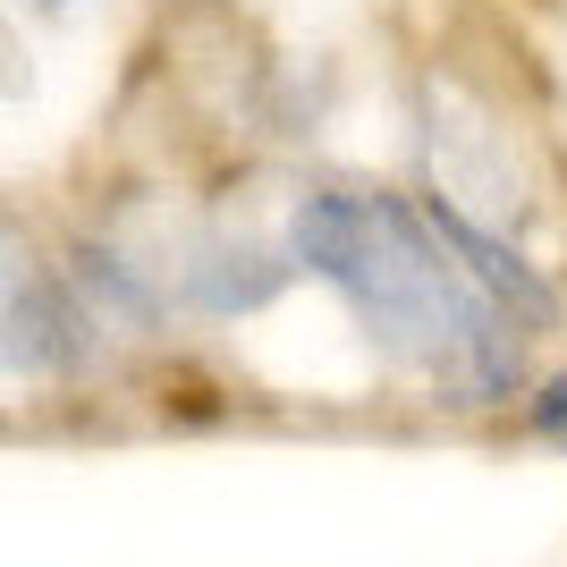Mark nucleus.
<instances>
[{
    "label": "nucleus",
    "instance_id": "nucleus-1",
    "mask_svg": "<svg viewBox=\"0 0 567 567\" xmlns=\"http://www.w3.org/2000/svg\"><path fill=\"white\" fill-rule=\"evenodd\" d=\"M288 255L355 313L373 355L432 381L450 406H499L525 381L517 322L474 288V271L457 262V246L424 204L322 187L288 213Z\"/></svg>",
    "mask_w": 567,
    "mask_h": 567
},
{
    "label": "nucleus",
    "instance_id": "nucleus-2",
    "mask_svg": "<svg viewBox=\"0 0 567 567\" xmlns=\"http://www.w3.org/2000/svg\"><path fill=\"white\" fill-rule=\"evenodd\" d=\"M0 322H9L0 355H9V373H18V381H69V373H85V355H94V313L76 306L60 280H43V271L25 262L18 237H9Z\"/></svg>",
    "mask_w": 567,
    "mask_h": 567
},
{
    "label": "nucleus",
    "instance_id": "nucleus-3",
    "mask_svg": "<svg viewBox=\"0 0 567 567\" xmlns=\"http://www.w3.org/2000/svg\"><path fill=\"white\" fill-rule=\"evenodd\" d=\"M424 213L441 220V237L457 246V262L474 271V288H483V297H492V306L508 313L517 331H550V322H559V297H550V288L534 280V271H525L517 255H508V237H492L483 220H466V213L450 204V195H432Z\"/></svg>",
    "mask_w": 567,
    "mask_h": 567
},
{
    "label": "nucleus",
    "instance_id": "nucleus-4",
    "mask_svg": "<svg viewBox=\"0 0 567 567\" xmlns=\"http://www.w3.org/2000/svg\"><path fill=\"white\" fill-rule=\"evenodd\" d=\"M525 424H534V441H550V450H567V373H550L534 399H525Z\"/></svg>",
    "mask_w": 567,
    "mask_h": 567
},
{
    "label": "nucleus",
    "instance_id": "nucleus-5",
    "mask_svg": "<svg viewBox=\"0 0 567 567\" xmlns=\"http://www.w3.org/2000/svg\"><path fill=\"white\" fill-rule=\"evenodd\" d=\"M18 9H34V18H69L76 0H18Z\"/></svg>",
    "mask_w": 567,
    "mask_h": 567
}]
</instances>
